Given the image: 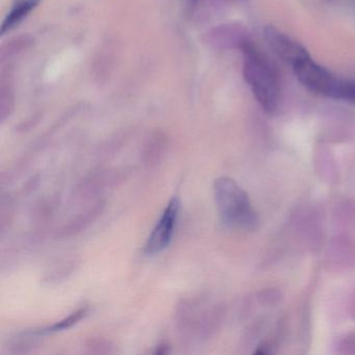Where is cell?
<instances>
[{"mask_svg": "<svg viewBox=\"0 0 355 355\" xmlns=\"http://www.w3.org/2000/svg\"><path fill=\"white\" fill-rule=\"evenodd\" d=\"M89 313V306L80 307L76 311H72L68 317L55 322L53 325L46 326V327L38 328L33 330L35 334L39 336H47V334H55V332L64 331L66 329H70L76 324L80 323Z\"/></svg>", "mask_w": 355, "mask_h": 355, "instance_id": "cell-11", "label": "cell"}, {"mask_svg": "<svg viewBox=\"0 0 355 355\" xmlns=\"http://www.w3.org/2000/svg\"><path fill=\"white\" fill-rule=\"evenodd\" d=\"M105 207V201H97L92 207L70 220L63 227L60 228L55 236L60 239H69L74 236H78L87 228L90 227L101 217Z\"/></svg>", "mask_w": 355, "mask_h": 355, "instance_id": "cell-7", "label": "cell"}, {"mask_svg": "<svg viewBox=\"0 0 355 355\" xmlns=\"http://www.w3.org/2000/svg\"><path fill=\"white\" fill-rule=\"evenodd\" d=\"M214 197L222 223L227 227L254 230L259 225L257 211L248 194L232 178H220L214 184Z\"/></svg>", "mask_w": 355, "mask_h": 355, "instance_id": "cell-3", "label": "cell"}, {"mask_svg": "<svg viewBox=\"0 0 355 355\" xmlns=\"http://www.w3.org/2000/svg\"><path fill=\"white\" fill-rule=\"evenodd\" d=\"M241 51L243 74L253 96L266 112L274 113L279 105L282 94L277 72L251 41Z\"/></svg>", "mask_w": 355, "mask_h": 355, "instance_id": "cell-2", "label": "cell"}, {"mask_svg": "<svg viewBox=\"0 0 355 355\" xmlns=\"http://www.w3.org/2000/svg\"><path fill=\"white\" fill-rule=\"evenodd\" d=\"M180 200L178 196H174L164 209L161 218L149 234L144 246V253L146 255H155L163 252L168 248L178 224L180 215Z\"/></svg>", "mask_w": 355, "mask_h": 355, "instance_id": "cell-5", "label": "cell"}, {"mask_svg": "<svg viewBox=\"0 0 355 355\" xmlns=\"http://www.w3.org/2000/svg\"><path fill=\"white\" fill-rule=\"evenodd\" d=\"M354 3H355V0H354Z\"/></svg>", "mask_w": 355, "mask_h": 355, "instance_id": "cell-14", "label": "cell"}, {"mask_svg": "<svg viewBox=\"0 0 355 355\" xmlns=\"http://www.w3.org/2000/svg\"><path fill=\"white\" fill-rule=\"evenodd\" d=\"M263 39L267 43L270 51L288 65H296L301 60L309 57L306 49L291 38L282 31L273 26H268L263 28Z\"/></svg>", "mask_w": 355, "mask_h": 355, "instance_id": "cell-6", "label": "cell"}, {"mask_svg": "<svg viewBox=\"0 0 355 355\" xmlns=\"http://www.w3.org/2000/svg\"><path fill=\"white\" fill-rule=\"evenodd\" d=\"M219 311L205 297H187L174 311V326L182 342L192 346L207 340L217 328Z\"/></svg>", "mask_w": 355, "mask_h": 355, "instance_id": "cell-1", "label": "cell"}, {"mask_svg": "<svg viewBox=\"0 0 355 355\" xmlns=\"http://www.w3.org/2000/svg\"><path fill=\"white\" fill-rule=\"evenodd\" d=\"M292 68L298 82L311 92L355 105V80L336 76L327 68L315 63L311 55Z\"/></svg>", "mask_w": 355, "mask_h": 355, "instance_id": "cell-4", "label": "cell"}, {"mask_svg": "<svg viewBox=\"0 0 355 355\" xmlns=\"http://www.w3.org/2000/svg\"><path fill=\"white\" fill-rule=\"evenodd\" d=\"M39 3L40 0H16L3 21L1 34L5 35L19 26L38 7Z\"/></svg>", "mask_w": 355, "mask_h": 355, "instance_id": "cell-9", "label": "cell"}, {"mask_svg": "<svg viewBox=\"0 0 355 355\" xmlns=\"http://www.w3.org/2000/svg\"><path fill=\"white\" fill-rule=\"evenodd\" d=\"M86 348L88 352L92 354H112L115 353L116 345L107 338L97 336L87 340Z\"/></svg>", "mask_w": 355, "mask_h": 355, "instance_id": "cell-12", "label": "cell"}, {"mask_svg": "<svg viewBox=\"0 0 355 355\" xmlns=\"http://www.w3.org/2000/svg\"><path fill=\"white\" fill-rule=\"evenodd\" d=\"M125 171L121 170H103L87 178L80 187L82 194H91L105 187L114 186L126 178Z\"/></svg>", "mask_w": 355, "mask_h": 355, "instance_id": "cell-8", "label": "cell"}, {"mask_svg": "<svg viewBox=\"0 0 355 355\" xmlns=\"http://www.w3.org/2000/svg\"><path fill=\"white\" fill-rule=\"evenodd\" d=\"M170 352V346L167 343H161L157 345V349H155V354H167Z\"/></svg>", "mask_w": 355, "mask_h": 355, "instance_id": "cell-13", "label": "cell"}, {"mask_svg": "<svg viewBox=\"0 0 355 355\" xmlns=\"http://www.w3.org/2000/svg\"><path fill=\"white\" fill-rule=\"evenodd\" d=\"M168 144L162 136L149 139L142 151V162L147 167H155L163 161L167 151Z\"/></svg>", "mask_w": 355, "mask_h": 355, "instance_id": "cell-10", "label": "cell"}]
</instances>
